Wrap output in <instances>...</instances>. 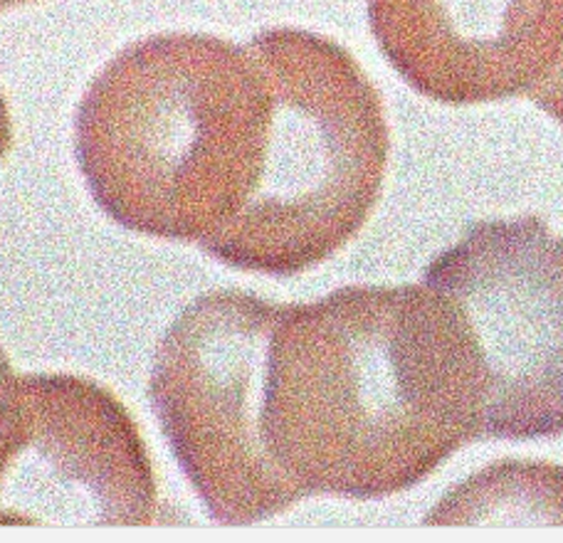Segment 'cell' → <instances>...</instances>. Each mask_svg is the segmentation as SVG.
Returning a JSON list of instances; mask_svg holds the SVG:
<instances>
[{
    "instance_id": "1",
    "label": "cell",
    "mask_w": 563,
    "mask_h": 543,
    "mask_svg": "<svg viewBox=\"0 0 563 543\" xmlns=\"http://www.w3.org/2000/svg\"><path fill=\"white\" fill-rule=\"evenodd\" d=\"M257 376V447L279 511L400 495L485 437L477 341L426 281L275 304Z\"/></svg>"
},
{
    "instance_id": "2",
    "label": "cell",
    "mask_w": 563,
    "mask_h": 543,
    "mask_svg": "<svg viewBox=\"0 0 563 543\" xmlns=\"http://www.w3.org/2000/svg\"><path fill=\"white\" fill-rule=\"evenodd\" d=\"M269 124L273 92L250 45L151 35L89 85L75 119L77 164L114 223L203 247L255 193Z\"/></svg>"
},
{
    "instance_id": "3",
    "label": "cell",
    "mask_w": 563,
    "mask_h": 543,
    "mask_svg": "<svg viewBox=\"0 0 563 543\" xmlns=\"http://www.w3.org/2000/svg\"><path fill=\"white\" fill-rule=\"evenodd\" d=\"M273 92L265 168L247 206L203 245L233 269L297 277L368 223L384 190V99L336 40L273 27L250 40Z\"/></svg>"
},
{
    "instance_id": "4",
    "label": "cell",
    "mask_w": 563,
    "mask_h": 543,
    "mask_svg": "<svg viewBox=\"0 0 563 543\" xmlns=\"http://www.w3.org/2000/svg\"><path fill=\"white\" fill-rule=\"evenodd\" d=\"M422 281L457 301L485 368V437L563 435V235L539 215L472 223Z\"/></svg>"
},
{
    "instance_id": "5",
    "label": "cell",
    "mask_w": 563,
    "mask_h": 543,
    "mask_svg": "<svg viewBox=\"0 0 563 543\" xmlns=\"http://www.w3.org/2000/svg\"><path fill=\"white\" fill-rule=\"evenodd\" d=\"M273 301L218 289L180 311L161 339L151 406L208 514L250 527L282 514L257 447V370Z\"/></svg>"
},
{
    "instance_id": "6",
    "label": "cell",
    "mask_w": 563,
    "mask_h": 543,
    "mask_svg": "<svg viewBox=\"0 0 563 543\" xmlns=\"http://www.w3.org/2000/svg\"><path fill=\"white\" fill-rule=\"evenodd\" d=\"M27 432L0 489V527H151L156 472L112 390L73 374H27Z\"/></svg>"
},
{
    "instance_id": "7",
    "label": "cell",
    "mask_w": 563,
    "mask_h": 543,
    "mask_svg": "<svg viewBox=\"0 0 563 543\" xmlns=\"http://www.w3.org/2000/svg\"><path fill=\"white\" fill-rule=\"evenodd\" d=\"M390 67L440 104H487L539 87L563 55V0H366Z\"/></svg>"
},
{
    "instance_id": "8",
    "label": "cell",
    "mask_w": 563,
    "mask_h": 543,
    "mask_svg": "<svg viewBox=\"0 0 563 543\" xmlns=\"http://www.w3.org/2000/svg\"><path fill=\"white\" fill-rule=\"evenodd\" d=\"M27 432L25 376H18L0 348V489Z\"/></svg>"
},
{
    "instance_id": "9",
    "label": "cell",
    "mask_w": 563,
    "mask_h": 543,
    "mask_svg": "<svg viewBox=\"0 0 563 543\" xmlns=\"http://www.w3.org/2000/svg\"><path fill=\"white\" fill-rule=\"evenodd\" d=\"M529 99L563 126V55L544 82L531 89Z\"/></svg>"
},
{
    "instance_id": "10",
    "label": "cell",
    "mask_w": 563,
    "mask_h": 543,
    "mask_svg": "<svg viewBox=\"0 0 563 543\" xmlns=\"http://www.w3.org/2000/svg\"><path fill=\"white\" fill-rule=\"evenodd\" d=\"M10 146H13V119H10V109L3 92H0V160L8 156Z\"/></svg>"
},
{
    "instance_id": "11",
    "label": "cell",
    "mask_w": 563,
    "mask_h": 543,
    "mask_svg": "<svg viewBox=\"0 0 563 543\" xmlns=\"http://www.w3.org/2000/svg\"><path fill=\"white\" fill-rule=\"evenodd\" d=\"M23 3H33V0H0V8H13Z\"/></svg>"
}]
</instances>
